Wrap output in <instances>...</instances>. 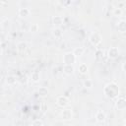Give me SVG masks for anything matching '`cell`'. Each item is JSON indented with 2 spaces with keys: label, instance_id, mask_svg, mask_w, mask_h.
<instances>
[{
  "label": "cell",
  "instance_id": "6da1fadb",
  "mask_svg": "<svg viewBox=\"0 0 126 126\" xmlns=\"http://www.w3.org/2000/svg\"><path fill=\"white\" fill-rule=\"evenodd\" d=\"M119 93H120L119 87L115 83H108L103 88V94H105L106 97H108L110 99L117 98L119 95Z\"/></svg>",
  "mask_w": 126,
  "mask_h": 126
},
{
  "label": "cell",
  "instance_id": "7a4b0ae2",
  "mask_svg": "<svg viewBox=\"0 0 126 126\" xmlns=\"http://www.w3.org/2000/svg\"><path fill=\"white\" fill-rule=\"evenodd\" d=\"M76 59H77V56L74 54V52H66L64 55H63V63L64 64H71L73 65L75 62H76Z\"/></svg>",
  "mask_w": 126,
  "mask_h": 126
},
{
  "label": "cell",
  "instance_id": "3957f363",
  "mask_svg": "<svg viewBox=\"0 0 126 126\" xmlns=\"http://www.w3.org/2000/svg\"><path fill=\"white\" fill-rule=\"evenodd\" d=\"M90 42L92 43V45L94 46H97L101 43V40H102V37L101 35L98 33V32H94L90 35V38H89Z\"/></svg>",
  "mask_w": 126,
  "mask_h": 126
},
{
  "label": "cell",
  "instance_id": "277c9868",
  "mask_svg": "<svg viewBox=\"0 0 126 126\" xmlns=\"http://www.w3.org/2000/svg\"><path fill=\"white\" fill-rule=\"evenodd\" d=\"M56 103H57V105H58L59 107L64 108V107H66V106L69 105L70 100H69V98H68L67 96H65V95H59V96L56 98Z\"/></svg>",
  "mask_w": 126,
  "mask_h": 126
},
{
  "label": "cell",
  "instance_id": "5b68a950",
  "mask_svg": "<svg viewBox=\"0 0 126 126\" xmlns=\"http://www.w3.org/2000/svg\"><path fill=\"white\" fill-rule=\"evenodd\" d=\"M72 117H73V111L70 108H65V109L62 110V112H61V118H62V120L68 121V120H71Z\"/></svg>",
  "mask_w": 126,
  "mask_h": 126
},
{
  "label": "cell",
  "instance_id": "8992f818",
  "mask_svg": "<svg viewBox=\"0 0 126 126\" xmlns=\"http://www.w3.org/2000/svg\"><path fill=\"white\" fill-rule=\"evenodd\" d=\"M115 107L118 110H124L126 108V99L124 97H118L115 101Z\"/></svg>",
  "mask_w": 126,
  "mask_h": 126
},
{
  "label": "cell",
  "instance_id": "52a82bcc",
  "mask_svg": "<svg viewBox=\"0 0 126 126\" xmlns=\"http://www.w3.org/2000/svg\"><path fill=\"white\" fill-rule=\"evenodd\" d=\"M119 54H120V51H119V49H118L117 47H110V48L108 49V51H107V55H108V57L111 58V59L117 58V57L119 56Z\"/></svg>",
  "mask_w": 126,
  "mask_h": 126
},
{
  "label": "cell",
  "instance_id": "ba28073f",
  "mask_svg": "<svg viewBox=\"0 0 126 126\" xmlns=\"http://www.w3.org/2000/svg\"><path fill=\"white\" fill-rule=\"evenodd\" d=\"M18 15L23 19L28 18L31 15V10L29 8H20L18 10Z\"/></svg>",
  "mask_w": 126,
  "mask_h": 126
},
{
  "label": "cell",
  "instance_id": "9c48e42d",
  "mask_svg": "<svg viewBox=\"0 0 126 126\" xmlns=\"http://www.w3.org/2000/svg\"><path fill=\"white\" fill-rule=\"evenodd\" d=\"M74 71H75V69H74L73 65H71V64H64V66H63V73L64 74L70 76V75H72L74 73Z\"/></svg>",
  "mask_w": 126,
  "mask_h": 126
},
{
  "label": "cell",
  "instance_id": "30bf717a",
  "mask_svg": "<svg viewBox=\"0 0 126 126\" xmlns=\"http://www.w3.org/2000/svg\"><path fill=\"white\" fill-rule=\"evenodd\" d=\"M105 119H106V115H105V113L103 111L99 110V111L96 112V114H95V120L98 123H103L105 121Z\"/></svg>",
  "mask_w": 126,
  "mask_h": 126
},
{
  "label": "cell",
  "instance_id": "8fae6325",
  "mask_svg": "<svg viewBox=\"0 0 126 126\" xmlns=\"http://www.w3.org/2000/svg\"><path fill=\"white\" fill-rule=\"evenodd\" d=\"M27 50V43L24 41H21L17 44V51L19 54H24Z\"/></svg>",
  "mask_w": 126,
  "mask_h": 126
},
{
  "label": "cell",
  "instance_id": "7c38bea8",
  "mask_svg": "<svg viewBox=\"0 0 126 126\" xmlns=\"http://www.w3.org/2000/svg\"><path fill=\"white\" fill-rule=\"evenodd\" d=\"M63 21H64V19L61 16H54L52 18V24L55 27H58V28L63 24Z\"/></svg>",
  "mask_w": 126,
  "mask_h": 126
},
{
  "label": "cell",
  "instance_id": "4fadbf2b",
  "mask_svg": "<svg viewBox=\"0 0 126 126\" xmlns=\"http://www.w3.org/2000/svg\"><path fill=\"white\" fill-rule=\"evenodd\" d=\"M117 31L121 33L123 32H126V21H120L118 24H117Z\"/></svg>",
  "mask_w": 126,
  "mask_h": 126
},
{
  "label": "cell",
  "instance_id": "5bb4252c",
  "mask_svg": "<svg viewBox=\"0 0 126 126\" xmlns=\"http://www.w3.org/2000/svg\"><path fill=\"white\" fill-rule=\"evenodd\" d=\"M48 93H49V91H48V89L46 87H39L38 90H37V94L41 97H45L48 94Z\"/></svg>",
  "mask_w": 126,
  "mask_h": 126
},
{
  "label": "cell",
  "instance_id": "9a60e30c",
  "mask_svg": "<svg viewBox=\"0 0 126 126\" xmlns=\"http://www.w3.org/2000/svg\"><path fill=\"white\" fill-rule=\"evenodd\" d=\"M78 71L81 73V74H87L88 71H89V67L86 63H81L79 66H78Z\"/></svg>",
  "mask_w": 126,
  "mask_h": 126
},
{
  "label": "cell",
  "instance_id": "2e32d148",
  "mask_svg": "<svg viewBox=\"0 0 126 126\" xmlns=\"http://www.w3.org/2000/svg\"><path fill=\"white\" fill-rule=\"evenodd\" d=\"M31 79H32V81L33 83L39 82V80H40V74H39V72H37V71L32 72V75H31Z\"/></svg>",
  "mask_w": 126,
  "mask_h": 126
},
{
  "label": "cell",
  "instance_id": "e0dca14e",
  "mask_svg": "<svg viewBox=\"0 0 126 126\" xmlns=\"http://www.w3.org/2000/svg\"><path fill=\"white\" fill-rule=\"evenodd\" d=\"M16 82H17V79H16L15 76H13V75H8V76L6 77V83H7L8 85L12 86V85L16 84Z\"/></svg>",
  "mask_w": 126,
  "mask_h": 126
},
{
  "label": "cell",
  "instance_id": "ac0fdd59",
  "mask_svg": "<svg viewBox=\"0 0 126 126\" xmlns=\"http://www.w3.org/2000/svg\"><path fill=\"white\" fill-rule=\"evenodd\" d=\"M73 52H74V54H75L77 57H80V56L84 55V53H85V48H84V47H76V48L73 50Z\"/></svg>",
  "mask_w": 126,
  "mask_h": 126
},
{
  "label": "cell",
  "instance_id": "d6986e66",
  "mask_svg": "<svg viewBox=\"0 0 126 126\" xmlns=\"http://www.w3.org/2000/svg\"><path fill=\"white\" fill-rule=\"evenodd\" d=\"M52 34H53V36H55V37H57V38L61 37V36H62V31H61V29L58 28V27H56V28L52 31Z\"/></svg>",
  "mask_w": 126,
  "mask_h": 126
},
{
  "label": "cell",
  "instance_id": "ffe728a7",
  "mask_svg": "<svg viewBox=\"0 0 126 126\" xmlns=\"http://www.w3.org/2000/svg\"><path fill=\"white\" fill-rule=\"evenodd\" d=\"M83 85H84V87H85L86 89H92L94 84H93V81H92V80L87 79V80H85V81L83 82Z\"/></svg>",
  "mask_w": 126,
  "mask_h": 126
},
{
  "label": "cell",
  "instance_id": "44dd1931",
  "mask_svg": "<svg viewBox=\"0 0 126 126\" xmlns=\"http://www.w3.org/2000/svg\"><path fill=\"white\" fill-rule=\"evenodd\" d=\"M59 3H60L61 6L67 8V7L71 6V4H72V0H59Z\"/></svg>",
  "mask_w": 126,
  "mask_h": 126
},
{
  "label": "cell",
  "instance_id": "7402d4cb",
  "mask_svg": "<svg viewBox=\"0 0 126 126\" xmlns=\"http://www.w3.org/2000/svg\"><path fill=\"white\" fill-rule=\"evenodd\" d=\"M38 31V25L37 24H32L30 26V32H36Z\"/></svg>",
  "mask_w": 126,
  "mask_h": 126
},
{
  "label": "cell",
  "instance_id": "603a6c76",
  "mask_svg": "<svg viewBox=\"0 0 126 126\" xmlns=\"http://www.w3.org/2000/svg\"><path fill=\"white\" fill-rule=\"evenodd\" d=\"M113 14H114V16H116V17H120V16L123 14V11H122L121 8H115V9L113 10Z\"/></svg>",
  "mask_w": 126,
  "mask_h": 126
},
{
  "label": "cell",
  "instance_id": "cb8c5ba5",
  "mask_svg": "<svg viewBox=\"0 0 126 126\" xmlns=\"http://www.w3.org/2000/svg\"><path fill=\"white\" fill-rule=\"evenodd\" d=\"M19 81H20V83H21L22 85H26V84L28 83L29 79H28V77H27L26 75H23V76H21V78L19 79Z\"/></svg>",
  "mask_w": 126,
  "mask_h": 126
},
{
  "label": "cell",
  "instance_id": "d4e9b609",
  "mask_svg": "<svg viewBox=\"0 0 126 126\" xmlns=\"http://www.w3.org/2000/svg\"><path fill=\"white\" fill-rule=\"evenodd\" d=\"M32 126H42L43 125V122L41 120H39V119H35V120H33L32 122Z\"/></svg>",
  "mask_w": 126,
  "mask_h": 126
},
{
  "label": "cell",
  "instance_id": "484cf974",
  "mask_svg": "<svg viewBox=\"0 0 126 126\" xmlns=\"http://www.w3.org/2000/svg\"><path fill=\"white\" fill-rule=\"evenodd\" d=\"M122 69H123V71L126 72V62H124V63L122 64Z\"/></svg>",
  "mask_w": 126,
  "mask_h": 126
},
{
  "label": "cell",
  "instance_id": "4316f807",
  "mask_svg": "<svg viewBox=\"0 0 126 126\" xmlns=\"http://www.w3.org/2000/svg\"><path fill=\"white\" fill-rule=\"evenodd\" d=\"M0 1H1L2 4H6V3H8V0H0Z\"/></svg>",
  "mask_w": 126,
  "mask_h": 126
},
{
  "label": "cell",
  "instance_id": "83f0119b",
  "mask_svg": "<svg viewBox=\"0 0 126 126\" xmlns=\"http://www.w3.org/2000/svg\"><path fill=\"white\" fill-rule=\"evenodd\" d=\"M124 124H125V125H126V120H125V121H124Z\"/></svg>",
  "mask_w": 126,
  "mask_h": 126
}]
</instances>
